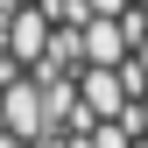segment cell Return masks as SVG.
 I'll list each match as a JSON object with an SVG mask.
<instances>
[{"label": "cell", "mask_w": 148, "mask_h": 148, "mask_svg": "<svg viewBox=\"0 0 148 148\" xmlns=\"http://www.w3.org/2000/svg\"><path fill=\"white\" fill-rule=\"evenodd\" d=\"M0 57H7V42H0Z\"/></svg>", "instance_id": "277c9868"}, {"label": "cell", "mask_w": 148, "mask_h": 148, "mask_svg": "<svg viewBox=\"0 0 148 148\" xmlns=\"http://www.w3.org/2000/svg\"><path fill=\"white\" fill-rule=\"evenodd\" d=\"M7 7H35V0H7Z\"/></svg>", "instance_id": "3957f363"}, {"label": "cell", "mask_w": 148, "mask_h": 148, "mask_svg": "<svg viewBox=\"0 0 148 148\" xmlns=\"http://www.w3.org/2000/svg\"><path fill=\"white\" fill-rule=\"evenodd\" d=\"M49 35H57V21H49L42 7H7V14H0V42H7V57L21 64V71H35V64H42Z\"/></svg>", "instance_id": "6da1fadb"}, {"label": "cell", "mask_w": 148, "mask_h": 148, "mask_svg": "<svg viewBox=\"0 0 148 148\" xmlns=\"http://www.w3.org/2000/svg\"><path fill=\"white\" fill-rule=\"evenodd\" d=\"M0 14H7V0H0Z\"/></svg>", "instance_id": "5b68a950"}, {"label": "cell", "mask_w": 148, "mask_h": 148, "mask_svg": "<svg viewBox=\"0 0 148 148\" xmlns=\"http://www.w3.org/2000/svg\"><path fill=\"white\" fill-rule=\"evenodd\" d=\"M0 92H7V85H0Z\"/></svg>", "instance_id": "8992f818"}, {"label": "cell", "mask_w": 148, "mask_h": 148, "mask_svg": "<svg viewBox=\"0 0 148 148\" xmlns=\"http://www.w3.org/2000/svg\"><path fill=\"white\" fill-rule=\"evenodd\" d=\"M127 7H134V0H92V14H106V21H120Z\"/></svg>", "instance_id": "7a4b0ae2"}]
</instances>
